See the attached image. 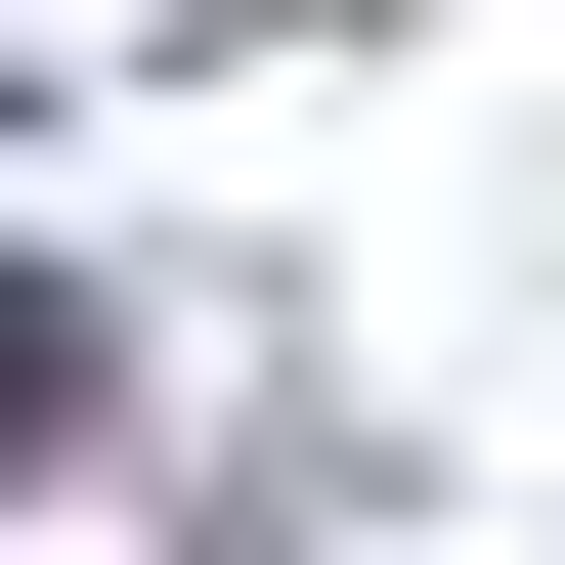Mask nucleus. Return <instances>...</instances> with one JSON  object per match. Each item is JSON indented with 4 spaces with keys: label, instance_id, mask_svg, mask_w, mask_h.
Wrapping results in <instances>:
<instances>
[{
    "label": "nucleus",
    "instance_id": "obj_1",
    "mask_svg": "<svg viewBox=\"0 0 565 565\" xmlns=\"http://www.w3.org/2000/svg\"><path fill=\"white\" fill-rule=\"evenodd\" d=\"M44 392H87V349H44V305H0V479H44Z\"/></svg>",
    "mask_w": 565,
    "mask_h": 565
}]
</instances>
